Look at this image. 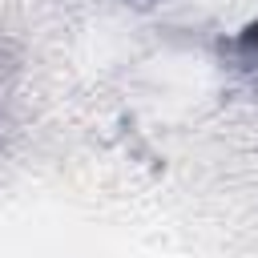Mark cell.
<instances>
[{
	"instance_id": "obj_1",
	"label": "cell",
	"mask_w": 258,
	"mask_h": 258,
	"mask_svg": "<svg viewBox=\"0 0 258 258\" xmlns=\"http://www.w3.org/2000/svg\"><path fill=\"white\" fill-rule=\"evenodd\" d=\"M234 52H238V60H242L250 73H258V20H250V24L238 32V40H234Z\"/></svg>"
}]
</instances>
